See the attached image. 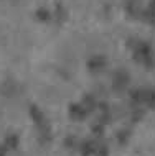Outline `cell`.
<instances>
[{
    "label": "cell",
    "instance_id": "7a4b0ae2",
    "mask_svg": "<svg viewBox=\"0 0 155 156\" xmlns=\"http://www.w3.org/2000/svg\"><path fill=\"white\" fill-rule=\"evenodd\" d=\"M104 58H101V56H96V58H93V59L89 61V64H87V67H89L91 71H99V69H102L104 67Z\"/></svg>",
    "mask_w": 155,
    "mask_h": 156
},
{
    "label": "cell",
    "instance_id": "6da1fadb",
    "mask_svg": "<svg viewBox=\"0 0 155 156\" xmlns=\"http://www.w3.org/2000/svg\"><path fill=\"white\" fill-rule=\"evenodd\" d=\"M114 86L117 87V89H124L125 86L129 84V74L124 73V71H120V73H117V76L114 77Z\"/></svg>",
    "mask_w": 155,
    "mask_h": 156
}]
</instances>
